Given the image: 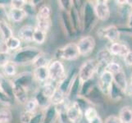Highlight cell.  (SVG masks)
<instances>
[{
	"label": "cell",
	"instance_id": "277c9868",
	"mask_svg": "<svg viewBox=\"0 0 132 123\" xmlns=\"http://www.w3.org/2000/svg\"><path fill=\"white\" fill-rule=\"evenodd\" d=\"M80 56V53L77 47V44L69 43L66 44L59 50H57V57L58 58L63 59L66 61H73L78 58Z\"/></svg>",
	"mask_w": 132,
	"mask_h": 123
},
{
	"label": "cell",
	"instance_id": "ffe728a7",
	"mask_svg": "<svg viewBox=\"0 0 132 123\" xmlns=\"http://www.w3.org/2000/svg\"><path fill=\"white\" fill-rule=\"evenodd\" d=\"M8 16L11 18L13 22H21L26 18L27 14L23 8L16 9V8H11L8 12Z\"/></svg>",
	"mask_w": 132,
	"mask_h": 123
},
{
	"label": "cell",
	"instance_id": "5b68a950",
	"mask_svg": "<svg viewBox=\"0 0 132 123\" xmlns=\"http://www.w3.org/2000/svg\"><path fill=\"white\" fill-rule=\"evenodd\" d=\"M80 56H88L93 52L95 47V39L92 36H85L77 43Z\"/></svg>",
	"mask_w": 132,
	"mask_h": 123
},
{
	"label": "cell",
	"instance_id": "5bb4252c",
	"mask_svg": "<svg viewBox=\"0 0 132 123\" xmlns=\"http://www.w3.org/2000/svg\"><path fill=\"white\" fill-rule=\"evenodd\" d=\"M3 48L1 50L2 52H9L18 50L21 44V41L18 39V37H12L7 39L6 41H3Z\"/></svg>",
	"mask_w": 132,
	"mask_h": 123
},
{
	"label": "cell",
	"instance_id": "7bdbcfd3",
	"mask_svg": "<svg viewBox=\"0 0 132 123\" xmlns=\"http://www.w3.org/2000/svg\"><path fill=\"white\" fill-rule=\"evenodd\" d=\"M129 4H130V6L131 8H132V1H129Z\"/></svg>",
	"mask_w": 132,
	"mask_h": 123
},
{
	"label": "cell",
	"instance_id": "d590c367",
	"mask_svg": "<svg viewBox=\"0 0 132 123\" xmlns=\"http://www.w3.org/2000/svg\"><path fill=\"white\" fill-rule=\"evenodd\" d=\"M26 3V1H23V0H14V1L10 2V6H11V8L21 9L24 7Z\"/></svg>",
	"mask_w": 132,
	"mask_h": 123
},
{
	"label": "cell",
	"instance_id": "30bf717a",
	"mask_svg": "<svg viewBox=\"0 0 132 123\" xmlns=\"http://www.w3.org/2000/svg\"><path fill=\"white\" fill-rule=\"evenodd\" d=\"M27 91L28 89L22 87V86L13 84L12 95L19 103L26 104V102L28 101V92Z\"/></svg>",
	"mask_w": 132,
	"mask_h": 123
},
{
	"label": "cell",
	"instance_id": "7c38bea8",
	"mask_svg": "<svg viewBox=\"0 0 132 123\" xmlns=\"http://www.w3.org/2000/svg\"><path fill=\"white\" fill-rule=\"evenodd\" d=\"M108 50L112 56H121V57H124L126 54L130 51V49L127 47V45H126L125 44L118 43V42L112 43Z\"/></svg>",
	"mask_w": 132,
	"mask_h": 123
},
{
	"label": "cell",
	"instance_id": "836d02e7",
	"mask_svg": "<svg viewBox=\"0 0 132 123\" xmlns=\"http://www.w3.org/2000/svg\"><path fill=\"white\" fill-rule=\"evenodd\" d=\"M11 56L9 52H2L0 51V68H2L6 63L11 61Z\"/></svg>",
	"mask_w": 132,
	"mask_h": 123
},
{
	"label": "cell",
	"instance_id": "ee69618b",
	"mask_svg": "<svg viewBox=\"0 0 132 123\" xmlns=\"http://www.w3.org/2000/svg\"><path fill=\"white\" fill-rule=\"evenodd\" d=\"M130 80H131V84H132V75H131V77H130Z\"/></svg>",
	"mask_w": 132,
	"mask_h": 123
},
{
	"label": "cell",
	"instance_id": "7a4b0ae2",
	"mask_svg": "<svg viewBox=\"0 0 132 123\" xmlns=\"http://www.w3.org/2000/svg\"><path fill=\"white\" fill-rule=\"evenodd\" d=\"M98 62L94 59H89L84 62L83 64L80 66L77 75L80 83H86L92 78L98 70Z\"/></svg>",
	"mask_w": 132,
	"mask_h": 123
},
{
	"label": "cell",
	"instance_id": "d4e9b609",
	"mask_svg": "<svg viewBox=\"0 0 132 123\" xmlns=\"http://www.w3.org/2000/svg\"><path fill=\"white\" fill-rule=\"evenodd\" d=\"M3 74L7 77H12L15 76L17 71V65L12 60L7 62L5 65L2 67Z\"/></svg>",
	"mask_w": 132,
	"mask_h": 123
},
{
	"label": "cell",
	"instance_id": "ab89813d",
	"mask_svg": "<svg viewBox=\"0 0 132 123\" xmlns=\"http://www.w3.org/2000/svg\"><path fill=\"white\" fill-rule=\"evenodd\" d=\"M89 123H103V121L101 119V117L98 116L95 118H94L93 120H91L90 121H89Z\"/></svg>",
	"mask_w": 132,
	"mask_h": 123
},
{
	"label": "cell",
	"instance_id": "2e32d148",
	"mask_svg": "<svg viewBox=\"0 0 132 123\" xmlns=\"http://www.w3.org/2000/svg\"><path fill=\"white\" fill-rule=\"evenodd\" d=\"M112 58L113 56L109 52L108 49H102L97 54V62L98 66H102L105 68V67L112 62Z\"/></svg>",
	"mask_w": 132,
	"mask_h": 123
},
{
	"label": "cell",
	"instance_id": "d6a6232c",
	"mask_svg": "<svg viewBox=\"0 0 132 123\" xmlns=\"http://www.w3.org/2000/svg\"><path fill=\"white\" fill-rule=\"evenodd\" d=\"M44 117V112L42 111L35 112L31 117L28 123H42Z\"/></svg>",
	"mask_w": 132,
	"mask_h": 123
},
{
	"label": "cell",
	"instance_id": "f35d334b",
	"mask_svg": "<svg viewBox=\"0 0 132 123\" xmlns=\"http://www.w3.org/2000/svg\"><path fill=\"white\" fill-rule=\"evenodd\" d=\"M105 123H121L119 117L115 115H111L106 118Z\"/></svg>",
	"mask_w": 132,
	"mask_h": 123
},
{
	"label": "cell",
	"instance_id": "7402d4cb",
	"mask_svg": "<svg viewBox=\"0 0 132 123\" xmlns=\"http://www.w3.org/2000/svg\"><path fill=\"white\" fill-rule=\"evenodd\" d=\"M51 16V8L48 5H42L36 13V21H48Z\"/></svg>",
	"mask_w": 132,
	"mask_h": 123
},
{
	"label": "cell",
	"instance_id": "8fae6325",
	"mask_svg": "<svg viewBox=\"0 0 132 123\" xmlns=\"http://www.w3.org/2000/svg\"><path fill=\"white\" fill-rule=\"evenodd\" d=\"M35 27L30 25H25L18 31V39L24 42H31L33 41V35L35 33Z\"/></svg>",
	"mask_w": 132,
	"mask_h": 123
},
{
	"label": "cell",
	"instance_id": "f1b7e54d",
	"mask_svg": "<svg viewBox=\"0 0 132 123\" xmlns=\"http://www.w3.org/2000/svg\"><path fill=\"white\" fill-rule=\"evenodd\" d=\"M48 64H49V60H48L47 58L43 53L36 58L35 61L32 63V65L35 67V68L40 67H48Z\"/></svg>",
	"mask_w": 132,
	"mask_h": 123
},
{
	"label": "cell",
	"instance_id": "44dd1931",
	"mask_svg": "<svg viewBox=\"0 0 132 123\" xmlns=\"http://www.w3.org/2000/svg\"><path fill=\"white\" fill-rule=\"evenodd\" d=\"M118 117L121 123H132V108L130 106L121 108Z\"/></svg>",
	"mask_w": 132,
	"mask_h": 123
},
{
	"label": "cell",
	"instance_id": "4316f807",
	"mask_svg": "<svg viewBox=\"0 0 132 123\" xmlns=\"http://www.w3.org/2000/svg\"><path fill=\"white\" fill-rule=\"evenodd\" d=\"M12 120V113L8 108H0V123H10Z\"/></svg>",
	"mask_w": 132,
	"mask_h": 123
},
{
	"label": "cell",
	"instance_id": "83f0119b",
	"mask_svg": "<svg viewBox=\"0 0 132 123\" xmlns=\"http://www.w3.org/2000/svg\"><path fill=\"white\" fill-rule=\"evenodd\" d=\"M46 35L47 34L44 33V31L35 28V33L33 35V41L38 44H43L44 43L45 39H46Z\"/></svg>",
	"mask_w": 132,
	"mask_h": 123
},
{
	"label": "cell",
	"instance_id": "4dcf8cb0",
	"mask_svg": "<svg viewBox=\"0 0 132 123\" xmlns=\"http://www.w3.org/2000/svg\"><path fill=\"white\" fill-rule=\"evenodd\" d=\"M121 66L119 64V63L115 62H112L110 63L105 67V71H108V72H110L112 75H114L117 72H119L120 71H121Z\"/></svg>",
	"mask_w": 132,
	"mask_h": 123
},
{
	"label": "cell",
	"instance_id": "3957f363",
	"mask_svg": "<svg viewBox=\"0 0 132 123\" xmlns=\"http://www.w3.org/2000/svg\"><path fill=\"white\" fill-rule=\"evenodd\" d=\"M49 80L52 82H61L66 78V70L61 61L54 60L49 62L48 66Z\"/></svg>",
	"mask_w": 132,
	"mask_h": 123
},
{
	"label": "cell",
	"instance_id": "52a82bcc",
	"mask_svg": "<svg viewBox=\"0 0 132 123\" xmlns=\"http://www.w3.org/2000/svg\"><path fill=\"white\" fill-rule=\"evenodd\" d=\"M67 116L72 123H79L83 117V112L80 106L77 102L70 103L66 110Z\"/></svg>",
	"mask_w": 132,
	"mask_h": 123
},
{
	"label": "cell",
	"instance_id": "cb8c5ba5",
	"mask_svg": "<svg viewBox=\"0 0 132 123\" xmlns=\"http://www.w3.org/2000/svg\"><path fill=\"white\" fill-rule=\"evenodd\" d=\"M34 99H35L36 103H37L38 107L41 108L46 109L48 107L51 105V103H50V99L45 97L41 93V91L39 90V89L35 92Z\"/></svg>",
	"mask_w": 132,
	"mask_h": 123
},
{
	"label": "cell",
	"instance_id": "ac0fdd59",
	"mask_svg": "<svg viewBox=\"0 0 132 123\" xmlns=\"http://www.w3.org/2000/svg\"><path fill=\"white\" fill-rule=\"evenodd\" d=\"M103 36L107 38L109 41H111L112 43H116L117 42V40L119 39L120 33L116 26H110L103 30Z\"/></svg>",
	"mask_w": 132,
	"mask_h": 123
},
{
	"label": "cell",
	"instance_id": "e0dca14e",
	"mask_svg": "<svg viewBox=\"0 0 132 123\" xmlns=\"http://www.w3.org/2000/svg\"><path fill=\"white\" fill-rule=\"evenodd\" d=\"M113 83H114L115 85H117L122 92H126L128 84H127V81H126V74L122 70L113 75Z\"/></svg>",
	"mask_w": 132,
	"mask_h": 123
},
{
	"label": "cell",
	"instance_id": "e575fe53",
	"mask_svg": "<svg viewBox=\"0 0 132 123\" xmlns=\"http://www.w3.org/2000/svg\"><path fill=\"white\" fill-rule=\"evenodd\" d=\"M58 112V120L60 123H72L67 116L66 110H61V111H57Z\"/></svg>",
	"mask_w": 132,
	"mask_h": 123
},
{
	"label": "cell",
	"instance_id": "9a60e30c",
	"mask_svg": "<svg viewBox=\"0 0 132 123\" xmlns=\"http://www.w3.org/2000/svg\"><path fill=\"white\" fill-rule=\"evenodd\" d=\"M58 117V112L56 109V107L50 105L45 109L44 112V117L42 123H54Z\"/></svg>",
	"mask_w": 132,
	"mask_h": 123
},
{
	"label": "cell",
	"instance_id": "6da1fadb",
	"mask_svg": "<svg viewBox=\"0 0 132 123\" xmlns=\"http://www.w3.org/2000/svg\"><path fill=\"white\" fill-rule=\"evenodd\" d=\"M41 51L35 47H26L16 50V52L12 56V62L16 65H26L32 64L39 55H41Z\"/></svg>",
	"mask_w": 132,
	"mask_h": 123
},
{
	"label": "cell",
	"instance_id": "8992f818",
	"mask_svg": "<svg viewBox=\"0 0 132 123\" xmlns=\"http://www.w3.org/2000/svg\"><path fill=\"white\" fill-rule=\"evenodd\" d=\"M113 84V75L108 71H103L99 75L98 86L104 94H109Z\"/></svg>",
	"mask_w": 132,
	"mask_h": 123
},
{
	"label": "cell",
	"instance_id": "603a6c76",
	"mask_svg": "<svg viewBox=\"0 0 132 123\" xmlns=\"http://www.w3.org/2000/svg\"><path fill=\"white\" fill-rule=\"evenodd\" d=\"M67 99V96L62 91L57 87L56 90L54 91V93L53 94V96L50 98V103L51 105L53 106H57L59 104L62 103L63 102Z\"/></svg>",
	"mask_w": 132,
	"mask_h": 123
},
{
	"label": "cell",
	"instance_id": "f546056e",
	"mask_svg": "<svg viewBox=\"0 0 132 123\" xmlns=\"http://www.w3.org/2000/svg\"><path fill=\"white\" fill-rule=\"evenodd\" d=\"M84 116L85 117V119L87 121H90L91 120H93L94 118L98 117V112L97 110L93 107H89L87 108H85Z\"/></svg>",
	"mask_w": 132,
	"mask_h": 123
},
{
	"label": "cell",
	"instance_id": "60d3db41",
	"mask_svg": "<svg viewBox=\"0 0 132 123\" xmlns=\"http://www.w3.org/2000/svg\"><path fill=\"white\" fill-rule=\"evenodd\" d=\"M129 26L130 27H132V10L129 14Z\"/></svg>",
	"mask_w": 132,
	"mask_h": 123
},
{
	"label": "cell",
	"instance_id": "1f68e13d",
	"mask_svg": "<svg viewBox=\"0 0 132 123\" xmlns=\"http://www.w3.org/2000/svg\"><path fill=\"white\" fill-rule=\"evenodd\" d=\"M26 105V112H30V113H35L36 108L38 107V104L36 103L35 99H28V101L26 102V103L25 104Z\"/></svg>",
	"mask_w": 132,
	"mask_h": 123
},
{
	"label": "cell",
	"instance_id": "4fadbf2b",
	"mask_svg": "<svg viewBox=\"0 0 132 123\" xmlns=\"http://www.w3.org/2000/svg\"><path fill=\"white\" fill-rule=\"evenodd\" d=\"M33 76L35 80L40 82V83H47L49 80L48 67H36L33 71Z\"/></svg>",
	"mask_w": 132,
	"mask_h": 123
},
{
	"label": "cell",
	"instance_id": "74e56055",
	"mask_svg": "<svg viewBox=\"0 0 132 123\" xmlns=\"http://www.w3.org/2000/svg\"><path fill=\"white\" fill-rule=\"evenodd\" d=\"M124 62L126 66L132 67V51H129L124 56Z\"/></svg>",
	"mask_w": 132,
	"mask_h": 123
},
{
	"label": "cell",
	"instance_id": "b9f144b4",
	"mask_svg": "<svg viewBox=\"0 0 132 123\" xmlns=\"http://www.w3.org/2000/svg\"><path fill=\"white\" fill-rule=\"evenodd\" d=\"M4 76H3V75L0 72V86L2 85V84H3V80H4Z\"/></svg>",
	"mask_w": 132,
	"mask_h": 123
},
{
	"label": "cell",
	"instance_id": "8d00e7d4",
	"mask_svg": "<svg viewBox=\"0 0 132 123\" xmlns=\"http://www.w3.org/2000/svg\"><path fill=\"white\" fill-rule=\"evenodd\" d=\"M34 113H30L27 112L26 111H24L23 112H21V114L20 116V120L22 123H28V121H30V119L32 117V115Z\"/></svg>",
	"mask_w": 132,
	"mask_h": 123
},
{
	"label": "cell",
	"instance_id": "ba28073f",
	"mask_svg": "<svg viewBox=\"0 0 132 123\" xmlns=\"http://www.w3.org/2000/svg\"><path fill=\"white\" fill-rule=\"evenodd\" d=\"M96 17L101 21H107L110 17V9L107 1H97L94 6Z\"/></svg>",
	"mask_w": 132,
	"mask_h": 123
},
{
	"label": "cell",
	"instance_id": "9c48e42d",
	"mask_svg": "<svg viewBox=\"0 0 132 123\" xmlns=\"http://www.w3.org/2000/svg\"><path fill=\"white\" fill-rule=\"evenodd\" d=\"M35 79L33 76V73L30 72H23L18 75L16 78L12 80V83L14 85H21L22 87L28 89L30 86L33 84Z\"/></svg>",
	"mask_w": 132,
	"mask_h": 123
},
{
	"label": "cell",
	"instance_id": "d6986e66",
	"mask_svg": "<svg viewBox=\"0 0 132 123\" xmlns=\"http://www.w3.org/2000/svg\"><path fill=\"white\" fill-rule=\"evenodd\" d=\"M0 35H1L3 41H6L7 39L13 36V31L11 26L8 25L4 18L0 19Z\"/></svg>",
	"mask_w": 132,
	"mask_h": 123
},
{
	"label": "cell",
	"instance_id": "484cf974",
	"mask_svg": "<svg viewBox=\"0 0 132 123\" xmlns=\"http://www.w3.org/2000/svg\"><path fill=\"white\" fill-rule=\"evenodd\" d=\"M56 89L57 87L53 83H51V82H47V83H44L42 85L39 90L41 91V93L45 97L50 99V98L53 96V94L54 93V91L56 90Z\"/></svg>",
	"mask_w": 132,
	"mask_h": 123
}]
</instances>
